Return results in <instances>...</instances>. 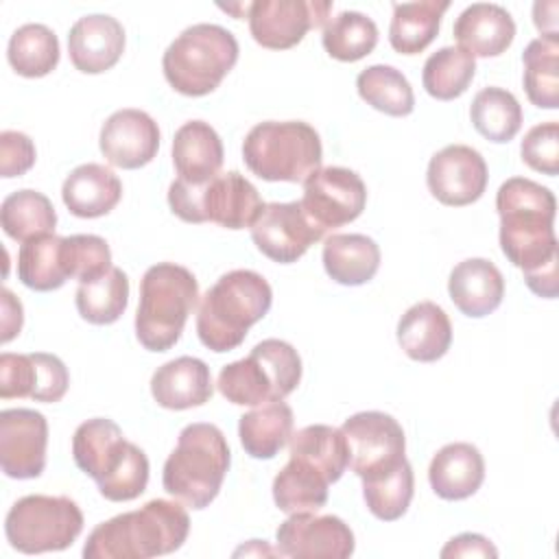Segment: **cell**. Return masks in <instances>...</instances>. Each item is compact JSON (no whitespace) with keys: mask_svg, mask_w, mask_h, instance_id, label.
Segmentation results:
<instances>
[{"mask_svg":"<svg viewBox=\"0 0 559 559\" xmlns=\"http://www.w3.org/2000/svg\"><path fill=\"white\" fill-rule=\"evenodd\" d=\"M68 52L79 72L100 74L122 57L124 28L116 17L103 13L79 17L68 35Z\"/></svg>","mask_w":559,"mask_h":559,"instance_id":"ffe728a7","label":"cell"},{"mask_svg":"<svg viewBox=\"0 0 559 559\" xmlns=\"http://www.w3.org/2000/svg\"><path fill=\"white\" fill-rule=\"evenodd\" d=\"M349 450V467L360 480L380 478L406 461V437L395 417L362 411L341 426Z\"/></svg>","mask_w":559,"mask_h":559,"instance_id":"7c38bea8","label":"cell"},{"mask_svg":"<svg viewBox=\"0 0 559 559\" xmlns=\"http://www.w3.org/2000/svg\"><path fill=\"white\" fill-rule=\"evenodd\" d=\"M330 0H255L247 17L251 37L271 50H286L299 44L308 31L325 26Z\"/></svg>","mask_w":559,"mask_h":559,"instance_id":"5bb4252c","label":"cell"},{"mask_svg":"<svg viewBox=\"0 0 559 559\" xmlns=\"http://www.w3.org/2000/svg\"><path fill=\"white\" fill-rule=\"evenodd\" d=\"M35 356V389L31 400L35 402H59L70 384V373L63 360L55 354L33 352Z\"/></svg>","mask_w":559,"mask_h":559,"instance_id":"f6af8a7d","label":"cell"},{"mask_svg":"<svg viewBox=\"0 0 559 559\" xmlns=\"http://www.w3.org/2000/svg\"><path fill=\"white\" fill-rule=\"evenodd\" d=\"M153 400L168 411L203 406L214 393L210 367L194 356H179L164 362L151 378Z\"/></svg>","mask_w":559,"mask_h":559,"instance_id":"44dd1931","label":"cell"},{"mask_svg":"<svg viewBox=\"0 0 559 559\" xmlns=\"http://www.w3.org/2000/svg\"><path fill=\"white\" fill-rule=\"evenodd\" d=\"M190 533L181 502L148 500L135 511L100 522L83 546L85 559H148L175 552Z\"/></svg>","mask_w":559,"mask_h":559,"instance_id":"7a4b0ae2","label":"cell"},{"mask_svg":"<svg viewBox=\"0 0 559 559\" xmlns=\"http://www.w3.org/2000/svg\"><path fill=\"white\" fill-rule=\"evenodd\" d=\"M476 74L474 57L461 46H443L432 52L421 72L424 90L437 100L459 98Z\"/></svg>","mask_w":559,"mask_h":559,"instance_id":"ab89813d","label":"cell"},{"mask_svg":"<svg viewBox=\"0 0 559 559\" xmlns=\"http://www.w3.org/2000/svg\"><path fill=\"white\" fill-rule=\"evenodd\" d=\"M229 463L231 454L221 428L194 421L179 432L164 463L162 485L183 507L205 509L218 496Z\"/></svg>","mask_w":559,"mask_h":559,"instance_id":"5b68a950","label":"cell"},{"mask_svg":"<svg viewBox=\"0 0 559 559\" xmlns=\"http://www.w3.org/2000/svg\"><path fill=\"white\" fill-rule=\"evenodd\" d=\"M17 280L37 293L61 288L70 280L63 264V238L48 234L22 242L17 251Z\"/></svg>","mask_w":559,"mask_h":559,"instance_id":"d6a6232c","label":"cell"},{"mask_svg":"<svg viewBox=\"0 0 559 559\" xmlns=\"http://www.w3.org/2000/svg\"><path fill=\"white\" fill-rule=\"evenodd\" d=\"M242 159L264 181L304 183L321 168V138L301 120H266L247 133Z\"/></svg>","mask_w":559,"mask_h":559,"instance_id":"ba28073f","label":"cell"},{"mask_svg":"<svg viewBox=\"0 0 559 559\" xmlns=\"http://www.w3.org/2000/svg\"><path fill=\"white\" fill-rule=\"evenodd\" d=\"M168 205L186 223L210 221L227 229H245L253 225L264 203L245 175L229 170L203 186L175 179L168 188Z\"/></svg>","mask_w":559,"mask_h":559,"instance_id":"30bf717a","label":"cell"},{"mask_svg":"<svg viewBox=\"0 0 559 559\" xmlns=\"http://www.w3.org/2000/svg\"><path fill=\"white\" fill-rule=\"evenodd\" d=\"M61 199L70 214L79 218H98L109 214L122 199L118 175L103 164L76 166L61 186Z\"/></svg>","mask_w":559,"mask_h":559,"instance_id":"4316f807","label":"cell"},{"mask_svg":"<svg viewBox=\"0 0 559 559\" xmlns=\"http://www.w3.org/2000/svg\"><path fill=\"white\" fill-rule=\"evenodd\" d=\"M0 301H2V343H9L22 330V321H24L22 304L9 288L0 290Z\"/></svg>","mask_w":559,"mask_h":559,"instance_id":"681fc988","label":"cell"},{"mask_svg":"<svg viewBox=\"0 0 559 559\" xmlns=\"http://www.w3.org/2000/svg\"><path fill=\"white\" fill-rule=\"evenodd\" d=\"M48 421L33 408L0 413V467L9 478H37L46 467Z\"/></svg>","mask_w":559,"mask_h":559,"instance_id":"e0dca14e","label":"cell"},{"mask_svg":"<svg viewBox=\"0 0 559 559\" xmlns=\"http://www.w3.org/2000/svg\"><path fill=\"white\" fill-rule=\"evenodd\" d=\"M83 531V513L68 496L31 493L7 513L9 544L24 555L66 550Z\"/></svg>","mask_w":559,"mask_h":559,"instance_id":"8fae6325","label":"cell"},{"mask_svg":"<svg viewBox=\"0 0 559 559\" xmlns=\"http://www.w3.org/2000/svg\"><path fill=\"white\" fill-rule=\"evenodd\" d=\"M35 389V356L9 354L0 356V397H31Z\"/></svg>","mask_w":559,"mask_h":559,"instance_id":"bcb514c9","label":"cell"},{"mask_svg":"<svg viewBox=\"0 0 559 559\" xmlns=\"http://www.w3.org/2000/svg\"><path fill=\"white\" fill-rule=\"evenodd\" d=\"M325 52L336 61H358L378 44L376 22L360 11H341L330 17L321 35Z\"/></svg>","mask_w":559,"mask_h":559,"instance_id":"60d3db41","label":"cell"},{"mask_svg":"<svg viewBox=\"0 0 559 559\" xmlns=\"http://www.w3.org/2000/svg\"><path fill=\"white\" fill-rule=\"evenodd\" d=\"M413 491L415 476L408 461H404L400 467L380 478L362 480L365 504L371 511V515H376L382 522L400 520L413 500Z\"/></svg>","mask_w":559,"mask_h":559,"instance_id":"b9f144b4","label":"cell"},{"mask_svg":"<svg viewBox=\"0 0 559 559\" xmlns=\"http://www.w3.org/2000/svg\"><path fill=\"white\" fill-rule=\"evenodd\" d=\"M452 33L472 57H498L515 37V22L500 4L474 2L461 11Z\"/></svg>","mask_w":559,"mask_h":559,"instance_id":"603a6c76","label":"cell"},{"mask_svg":"<svg viewBox=\"0 0 559 559\" xmlns=\"http://www.w3.org/2000/svg\"><path fill=\"white\" fill-rule=\"evenodd\" d=\"M441 557H498V550L487 537L478 533H461L441 548Z\"/></svg>","mask_w":559,"mask_h":559,"instance_id":"c3c4849f","label":"cell"},{"mask_svg":"<svg viewBox=\"0 0 559 559\" xmlns=\"http://www.w3.org/2000/svg\"><path fill=\"white\" fill-rule=\"evenodd\" d=\"M301 207L325 234L356 221L367 205L365 181L349 168H319L304 181Z\"/></svg>","mask_w":559,"mask_h":559,"instance_id":"4fadbf2b","label":"cell"},{"mask_svg":"<svg viewBox=\"0 0 559 559\" xmlns=\"http://www.w3.org/2000/svg\"><path fill=\"white\" fill-rule=\"evenodd\" d=\"M524 90L539 109L559 107V37H537L524 52Z\"/></svg>","mask_w":559,"mask_h":559,"instance_id":"e575fe53","label":"cell"},{"mask_svg":"<svg viewBox=\"0 0 559 559\" xmlns=\"http://www.w3.org/2000/svg\"><path fill=\"white\" fill-rule=\"evenodd\" d=\"M223 142L214 127L203 120H190L175 131L173 138V164L177 179L190 186H203L216 175L223 166Z\"/></svg>","mask_w":559,"mask_h":559,"instance_id":"7402d4cb","label":"cell"},{"mask_svg":"<svg viewBox=\"0 0 559 559\" xmlns=\"http://www.w3.org/2000/svg\"><path fill=\"white\" fill-rule=\"evenodd\" d=\"M273 304L269 282L249 269H234L205 290L197 312L199 341L216 352L242 345L249 328L258 323Z\"/></svg>","mask_w":559,"mask_h":559,"instance_id":"277c9868","label":"cell"},{"mask_svg":"<svg viewBox=\"0 0 559 559\" xmlns=\"http://www.w3.org/2000/svg\"><path fill=\"white\" fill-rule=\"evenodd\" d=\"M288 450L290 456H299L312 463L317 469H321L330 483H336L349 467V450L345 435L341 432V428L334 426L312 424L297 430L290 437Z\"/></svg>","mask_w":559,"mask_h":559,"instance_id":"836d02e7","label":"cell"},{"mask_svg":"<svg viewBox=\"0 0 559 559\" xmlns=\"http://www.w3.org/2000/svg\"><path fill=\"white\" fill-rule=\"evenodd\" d=\"M301 380V358L297 349L280 338H264L249 356L225 365L216 386L236 406H260L284 400Z\"/></svg>","mask_w":559,"mask_h":559,"instance_id":"9c48e42d","label":"cell"},{"mask_svg":"<svg viewBox=\"0 0 559 559\" xmlns=\"http://www.w3.org/2000/svg\"><path fill=\"white\" fill-rule=\"evenodd\" d=\"M448 293L463 314L487 317L502 304L504 277L491 260L467 258L452 269Z\"/></svg>","mask_w":559,"mask_h":559,"instance_id":"cb8c5ba5","label":"cell"},{"mask_svg":"<svg viewBox=\"0 0 559 559\" xmlns=\"http://www.w3.org/2000/svg\"><path fill=\"white\" fill-rule=\"evenodd\" d=\"M356 87L367 105L386 116L402 118L415 109L413 87L408 79L393 66L376 63L365 68L356 79Z\"/></svg>","mask_w":559,"mask_h":559,"instance_id":"f35d334b","label":"cell"},{"mask_svg":"<svg viewBox=\"0 0 559 559\" xmlns=\"http://www.w3.org/2000/svg\"><path fill=\"white\" fill-rule=\"evenodd\" d=\"M522 162L533 170L555 177L559 173V124L548 120L528 129L520 146Z\"/></svg>","mask_w":559,"mask_h":559,"instance_id":"ee69618b","label":"cell"},{"mask_svg":"<svg viewBox=\"0 0 559 559\" xmlns=\"http://www.w3.org/2000/svg\"><path fill=\"white\" fill-rule=\"evenodd\" d=\"M72 456L81 472L96 480L103 498L129 502L148 485V459L127 441L118 424L107 417L83 421L72 437Z\"/></svg>","mask_w":559,"mask_h":559,"instance_id":"3957f363","label":"cell"},{"mask_svg":"<svg viewBox=\"0 0 559 559\" xmlns=\"http://www.w3.org/2000/svg\"><path fill=\"white\" fill-rule=\"evenodd\" d=\"M74 304L79 314L94 325H109L122 317L129 304V277L122 269L111 266L100 277L79 284Z\"/></svg>","mask_w":559,"mask_h":559,"instance_id":"d590c367","label":"cell"},{"mask_svg":"<svg viewBox=\"0 0 559 559\" xmlns=\"http://www.w3.org/2000/svg\"><path fill=\"white\" fill-rule=\"evenodd\" d=\"M249 229L258 251L280 264L297 262L310 245L325 236V231L308 218L299 201L264 203Z\"/></svg>","mask_w":559,"mask_h":559,"instance_id":"9a60e30c","label":"cell"},{"mask_svg":"<svg viewBox=\"0 0 559 559\" xmlns=\"http://www.w3.org/2000/svg\"><path fill=\"white\" fill-rule=\"evenodd\" d=\"M199 301V282L181 264L157 262L140 282L135 336L148 352L170 349Z\"/></svg>","mask_w":559,"mask_h":559,"instance_id":"8992f818","label":"cell"},{"mask_svg":"<svg viewBox=\"0 0 559 559\" xmlns=\"http://www.w3.org/2000/svg\"><path fill=\"white\" fill-rule=\"evenodd\" d=\"M63 264L68 277L79 284L92 282L111 269V251L105 238L94 234H74L63 238Z\"/></svg>","mask_w":559,"mask_h":559,"instance_id":"7bdbcfd3","label":"cell"},{"mask_svg":"<svg viewBox=\"0 0 559 559\" xmlns=\"http://www.w3.org/2000/svg\"><path fill=\"white\" fill-rule=\"evenodd\" d=\"M7 59L20 76H46L59 63V39L46 24H24L11 35Z\"/></svg>","mask_w":559,"mask_h":559,"instance_id":"8d00e7d4","label":"cell"},{"mask_svg":"<svg viewBox=\"0 0 559 559\" xmlns=\"http://www.w3.org/2000/svg\"><path fill=\"white\" fill-rule=\"evenodd\" d=\"M397 343L411 360L435 362L450 349V317L435 301H419L402 314L397 323Z\"/></svg>","mask_w":559,"mask_h":559,"instance_id":"d4e9b609","label":"cell"},{"mask_svg":"<svg viewBox=\"0 0 559 559\" xmlns=\"http://www.w3.org/2000/svg\"><path fill=\"white\" fill-rule=\"evenodd\" d=\"M496 210L502 253L522 269L535 295L555 299L559 293L555 194L533 179L511 177L496 192Z\"/></svg>","mask_w":559,"mask_h":559,"instance_id":"6da1fadb","label":"cell"},{"mask_svg":"<svg viewBox=\"0 0 559 559\" xmlns=\"http://www.w3.org/2000/svg\"><path fill=\"white\" fill-rule=\"evenodd\" d=\"M0 223L9 238L17 242H28L33 238L55 234L57 212L46 194L24 188L11 192L2 201Z\"/></svg>","mask_w":559,"mask_h":559,"instance_id":"1f68e13d","label":"cell"},{"mask_svg":"<svg viewBox=\"0 0 559 559\" xmlns=\"http://www.w3.org/2000/svg\"><path fill=\"white\" fill-rule=\"evenodd\" d=\"M330 480L312 463L290 456L273 478V500L280 511L317 513L328 502Z\"/></svg>","mask_w":559,"mask_h":559,"instance_id":"f546056e","label":"cell"},{"mask_svg":"<svg viewBox=\"0 0 559 559\" xmlns=\"http://www.w3.org/2000/svg\"><path fill=\"white\" fill-rule=\"evenodd\" d=\"M323 269L336 284H367L380 269V247L365 234H332L323 242Z\"/></svg>","mask_w":559,"mask_h":559,"instance_id":"83f0119b","label":"cell"},{"mask_svg":"<svg viewBox=\"0 0 559 559\" xmlns=\"http://www.w3.org/2000/svg\"><path fill=\"white\" fill-rule=\"evenodd\" d=\"M35 144L22 131L0 133V175L4 179L20 177L35 164Z\"/></svg>","mask_w":559,"mask_h":559,"instance_id":"7dc6e473","label":"cell"},{"mask_svg":"<svg viewBox=\"0 0 559 559\" xmlns=\"http://www.w3.org/2000/svg\"><path fill=\"white\" fill-rule=\"evenodd\" d=\"M293 408L284 400L266 402L238 421L242 450L253 459H273L293 437Z\"/></svg>","mask_w":559,"mask_h":559,"instance_id":"f1b7e54d","label":"cell"},{"mask_svg":"<svg viewBox=\"0 0 559 559\" xmlns=\"http://www.w3.org/2000/svg\"><path fill=\"white\" fill-rule=\"evenodd\" d=\"M448 0H421L393 4L389 41L395 52L417 55L426 50L439 33L441 17L448 11Z\"/></svg>","mask_w":559,"mask_h":559,"instance_id":"4dcf8cb0","label":"cell"},{"mask_svg":"<svg viewBox=\"0 0 559 559\" xmlns=\"http://www.w3.org/2000/svg\"><path fill=\"white\" fill-rule=\"evenodd\" d=\"M277 552L295 559H345L354 552V533L336 515L293 513L277 531Z\"/></svg>","mask_w":559,"mask_h":559,"instance_id":"ac0fdd59","label":"cell"},{"mask_svg":"<svg viewBox=\"0 0 559 559\" xmlns=\"http://www.w3.org/2000/svg\"><path fill=\"white\" fill-rule=\"evenodd\" d=\"M238 61V41L218 24H192L166 48L162 70L168 85L183 96L214 92Z\"/></svg>","mask_w":559,"mask_h":559,"instance_id":"52a82bcc","label":"cell"},{"mask_svg":"<svg viewBox=\"0 0 559 559\" xmlns=\"http://www.w3.org/2000/svg\"><path fill=\"white\" fill-rule=\"evenodd\" d=\"M428 480L443 500H465L474 496L485 480V461L476 445L454 441L443 445L430 461Z\"/></svg>","mask_w":559,"mask_h":559,"instance_id":"484cf974","label":"cell"},{"mask_svg":"<svg viewBox=\"0 0 559 559\" xmlns=\"http://www.w3.org/2000/svg\"><path fill=\"white\" fill-rule=\"evenodd\" d=\"M487 179L483 155L467 144H448L428 162V190L443 205L463 207L478 201L487 188Z\"/></svg>","mask_w":559,"mask_h":559,"instance_id":"2e32d148","label":"cell"},{"mask_svg":"<svg viewBox=\"0 0 559 559\" xmlns=\"http://www.w3.org/2000/svg\"><path fill=\"white\" fill-rule=\"evenodd\" d=\"M98 146L111 166L135 170L157 155L159 127L142 109H118L100 127Z\"/></svg>","mask_w":559,"mask_h":559,"instance_id":"d6986e66","label":"cell"},{"mask_svg":"<svg viewBox=\"0 0 559 559\" xmlns=\"http://www.w3.org/2000/svg\"><path fill=\"white\" fill-rule=\"evenodd\" d=\"M469 118L483 138L502 144L518 135L522 127V107L509 90L483 87L472 100Z\"/></svg>","mask_w":559,"mask_h":559,"instance_id":"74e56055","label":"cell"}]
</instances>
